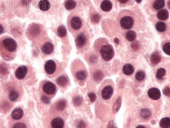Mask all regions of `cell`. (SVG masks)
Segmentation results:
<instances>
[{
	"label": "cell",
	"instance_id": "cell-27",
	"mask_svg": "<svg viewBox=\"0 0 170 128\" xmlns=\"http://www.w3.org/2000/svg\"><path fill=\"white\" fill-rule=\"evenodd\" d=\"M140 114L141 116L143 118L146 119L151 116L152 113L148 109H143L141 110Z\"/></svg>",
	"mask_w": 170,
	"mask_h": 128
},
{
	"label": "cell",
	"instance_id": "cell-21",
	"mask_svg": "<svg viewBox=\"0 0 170 128\" xmlns=\"http://www.w3.org/2000/svg\"><path fill=\"white\" fill-rule=\"evenodd\" d=\"M76 6V2L73 0H67L65 3L66 9L68 10H71L74 9Z\"/></svg>",
	"mask_w": 170,
	"mask_h": 128
},
{
	"label": "cell",
	"instance_id": "cell-4",
	"mask_svg": "<svg viewBox=\"0 0 170 128\" xmlns=\"http://www.w3.org/2000/svg\"><path fill=\"white\" fill-rule=\"evenodd\" d=\"M120 23L123 28L126 30H129L133 27L134 21L131 16H125L121 19Z\"/></svg>",
	"mask_w": 170,
	"mask_h": 128
},
{
	"label": "cell",
	"instance_id": "cell-42",
	"mask_svg": "<svg viewBox=\"0 0 170 128\" xmlns=\"http://www.w3.org/2000/svg\"><path fill=\"white\" fill-rule=\"evenodd\" d=\"M99 16L98 15H95L94 16L92 17V18H93V21H99Z\"/></svg>",
	"mask_w": 170,
	"mask_h": 128
},
{
	"label": "cell",
	"instance_id": "cell-9",
	"mask_svg": "<svg viewBox=\"0 0 170 128\" xmlns=\"http://www.w3.org/2000/svg\"><path fill=\"white\" fill-rule=\"evenodd\" d=\"M28 71V69L25 66L19 67L16 70L15 75L16 78L18 79H23L25 78Z\"/></svg>",
	"mask_w": 170,
	"mask_h": 128
},
{
	"label": "cell",
	"instance_id": "cell-38",
	"mask_svg": "<svg viewBox=\"0 0 170 128\" xmlns=\"http://www.w3.org/2000/svg\"><path fill=\"white\" fill-rule=\"evenodd\" d=\"M41 100L43 103H46V104H49L50 103V99L45 95L42 96Z\"/></svg>",
	"mask_w": 170,
	"mask_h": 128
},
{
	"label": "cell",
	"instance_id": "cell-3",
	"mask_svg": "<svg viewBox=\"0 0 170 128\" xmlns=\"http://www.w3.org/2000/svg\"><path fill=\"white\" fill-rule=\"evenodd\" d=\"M2 44L3 48L9 52H14L17 48V43L11 37L4 38L2 40Z\"/></svg>",
	"mask_w": 170,
	"mask_h": 128
},
{
	"label": "cell",
	"instance_id": "cell-25",
	"mask_svg": "<svg viewBox=\"0 0 170 128\" xmlns=\"http://www.w3.org/2000/svg\"><path fill=\"white\" fill-rule=\"evenodd\" d=\"M166 70L163 68H160L157 71L156 77L158 79L162 80L166 74Z\"/></svg>",
	"mask_w": 170,
	"mask_h": 128
},
{
	"label": "cell",
	"instance_id": "cell-29",
	"mask_svg": "<svg viewBox=\"0 0 170 128\" xmlns=\"http://www.w3.org/2000/svg\"><path fill=\"white\" fill-rule=\"evenodd\" d=\"M66 106V102L65 100L59 101L56 104V108L57 110L62 111L65 109Z\"/></svg>",
	"mask_w": 170,
	"mask_h": 128
},
{
	"label": "cell",
	"instance_id": "cell-24",
	"mask_svg": "<svg viewBox=\"0 0 170 128\" xmlns=\"http://www.w3.org/2000/svg\"><path fill=\"white\" fill-rule=\"evenodd\" d=\"M57 33L60 37H64L67 35V30L65 26L61 25L57 28Z\"/></svg>",
	"mask_w": 170,
	"mask_h": 128
},
{
	"label": "cell",
	"instance_id": "cell-10",
	"mask_svg": "<svg viewBox=\"0 0 170 128\" xmlns=\"http://www.w3.org/2000/svg\"><path fill=\"white\" fill-rule=\"evenodd\" d=\"M87 38L84 33L80 34L75 39V44L78 48L80 49L83 48L86 44Z\"/></svg>",
	"mask_w": 170,
	"mask_h": 128
},
{
	"label": "cell",
	"instance_id": "cell-31",
	"mask_svg": "<svg viewBox=\"0 0 170 128\" xmlns=\"http://www.w3.org/2000/svg\"><path fill=\"white\" fill-rule=\"evenodd\" d=\"M19 94L16 91L13 90L10 93L9 95V99L12 102H15L17 100L19 97Z\"/></svg>",
	"mask_w": 170,
	"mask_h": 128
},
{
	"label": "cell",
	"instance_id": "cell-15",
	"mask_svg": "<svg viewBox=\"0 0 170 128\" xmlns=\"http://www.w3.org/2000/svg\"><path fill=\"white\" fill-rule=\"evenodd\" d=\"M161 56L158 52H154L151 55V63L153 65H156L160 63L161 60Z\"/></svg>",
	"mask_w": 170,
	"mask_h": 128
},
{
	"label": "cell",
	"instance_id": "cell-39",
	"mask_svg": "<svg viewBox=\"0 0 170 128\" xmlns=\"http://www.w3.org/2000/svg\"><path fill=\"white\" fill-rule=\"evenodd\" d=\"M14 128H26V125L23 123H17L15 124L13 127Z\"/></svg>",
	"mask_w": 170,
	"mask_h": 128
},
{
	"label": "cell",
	"instance_id": "cell-43",
	"mask_svg": "<svg viewBox=\"0 0 170 128\" xmlns=\"http://www.w3.org/2000/svg\"><path fill=\"white\" fill-rule=\"evenodd\" d=\"M119 3H125L128 2L129 0H118Z\"/></svg>",
	"mask_w": 170,
	"mask_h": 128
},
{
	"label": "cell",
	"instance_id": "cell-23",
	"mask_svg": "<svg viewBox=\"0 0 170 128\" xmlns=\"http://www.w3.org/2000/svg\"><path fill=\"white\" fill-rule=\"evenodd\" d=\"M136 33L133 30H129L126 33V38L129 42H132L134 41L136 38Z\"/></svg>",
	"mask_w": 170,
	"mask_h": 128
},
{
	"label": "cell",
	"instance_id": "cell-17",
	"mask_svg": "<svg viewBox=\"0 0 170 128\" xmlns=\"http://www.w3.org/2000/svg\"><path fill=\"white\" fill-rule=\"evenodd\" d=\"M157 17L160 20H166L169 17L168 11L166 9H162V10L158 12V14H157Z\"/></svg>",
	"mask_w": 170,
	"mask_h": 128
},
{
	"label": "cell",
	"instance_id": "cell-2",
	"mask_svg": "<svg viewBox=\"0 0 170 128\" xmlns=\"http://www.w3.org/2000/svg\"><path fill=\"white\" fill-rule=\"evenodd\" d=\"M102 58L105 61H109L113 58L114 51L113 47L110 44L103 45L100 50Z\"/></svg>",
	"mask_w": 170,
	"mask_h": 128
},
{
	"label": "cell",
	"instance_id": "cell-40",
	"mask_svg": "<svg viewBox=\"0 0 170 128\" xmlns=\"http://www.w3.org/2000/svg\"><path fill=\"white\" fill-rule=\"evenodd\" d=\"M85 123L84 122H83V121H80V122H79L78 124V126L77 127L79 128H84L85 127Z\"/></svg>",
	"mask_w": 170,
	"mask_h": 128
},
{
	"label": "cell",
	"instance_id": "cell-35",
	"mask_svg": "<svg viewBox=\"0 0 170 128\" xmlns=\"http://www.w3.org/2000/svg\"><path fill=\"white\" fill-rule=\"evenodd\" d=\"M94 79L96 80H101L103 79V77H104V75L103 73L100 71H97L96 73H95L94 75Z\"/></svg>",
	"mask_w": 170,
	"mask_h": 128
},
{
	"label": "cell",
	"instance_id": "cell-19",
	"mask_svg": "<svg viewBox=\"0 0 170 128\" xmlns=\"http://www.w3.org/2000/svg\"><path fill=\"white\" fill-rule=\"evenodd\" d=\"M165 4L164 0H155L153 3V7L155 10H158L162 9Z\"/></svg>",
	"mask_w": 170,
	"mask_h": 128
},
{
	"label": "cell",
	"instance_id": "cell-45",
	"mask_svg": "<svg viewBox=\"0 0 170 128\" xmlns=\"http://www.w3.org/2000/svg\"><path fill=\"white\" fill-rule=\"evenodd\" d=\"M136 128H145V127H144V126H143V125H139V126H137V127Z\"/></svg>",
	"mask_w": 170,
	"mask_h": 128
},
{
	"label": "cell",
	"instance_id": "cell-20",
	"mask_svg": "<svg viewBox=\"0 0 170 128\" xmlns=\"http://www.w3.org/2000/svg\"><path fill=\"white\" fill-rule=\"evenodd\" d=\"M160 126L163 128H168L170 127V117H164L160 120L159 123Z\"/></svg>",
	"mask_w": 170,
	"mask_h": 128
},
{
	"label": "cell",
	"instance_id": "cell-33",
	"mask_svg": "<svg viewBox=\"0 0 170 128\" xmlns=\"http://www.w3.org/2000/svg\"><path fill=\"white\" fill-rule=\"evenodd\" d=\"M170 42H167L166 44H164L163 46V50L164 53L168 56L170 55Z\"/></svg>",
	"mask_w": 170,
	"mask_h": 128
},
{
	"label": "cell",
	"instance_id": "cell-7",
	"mask_svg": "<svg viewBox=\"0 0 170 128\" xmlns=\"http://www.w3.org/2000/svg\"><path fill=\"white\" fill-rule=\"evenodd\" d=\"M114 90L113 88L110 85H107L104 88L101 92V95L103 98L105 100L109 99L113 95Z\"/></svg>",
	"mask_w": 170,
	"mask_h": 128
},
{
	"label": "cell",
	"instance_id": "cell-22",
	"mask_svg": "<svg viewBox=\"0 0 170 128\" xmlns=\"http://www.w3.org/2000/svg\"><path fill=\"white\" fill-rule=\"evenodd\" d=\"M75 77L79 80L82 81L85 79L86 78L87 74L86 72L84 70H79L76 73Z\"/></svg>",
	"mask_w": 170,
	"mask_h": 128
},
{
	"label": "cell",
	"instance_id": "cell-41",
	"mask_svg": "<svg viewBox=\"0 0 170 128\" xmlns=\"http://www.w3.org/2000/svg\"><path fill=\"white\" fill-rule=\"evenodd\" d=\"M4 28L3 24L2 23H0V35L2 34L4 32Z\"/></svg>",
	"mask_w": 170,
	"mask_h": 128
},
{
	"label": "cell",
	"instance_id": "cell-1",
	"mask_svg": "<svg viewBox=\"0 0 170 128\" xmlns=\"http://www.w3.org/2000/svg\"><path fill=\"white\" fill-rule=\"evenodd\" d=\"M67 23L70 30L77 31L80 30L83 25V21L80 16L71 14L68 18Z\"/></svg>",
	"mask_w": 170,
	"mask_h": 128
},
{
	"label": "cell",
	"instance_id": "cell-13",
	"mask_svg": "<svg viewBox=\"0 0 170 128\" xmlns=\"http://www.w3.org/2000/svg\"><path fill=\"white\" fill-rule=\"evenodd\" d=\"M51 126L54 128H62L64 127V122L61 118H55L52 120L51 123Z\"/></svg>",
	"mask_w": 170,
	"mask_h": 128
},
{
	"label": "cell",
	"instance_id": "cell-16",
	"mask_svg": "<svg viewBox=\"0 0 170 128\" xmlns=\"http://www.w3.org/2000/svg\"><path fill=\"white\" fill-rule=\"evenodd\" d=\"M100 7L103 11L109 12L112 9V4L109 0H104L102 2Z\"/></svg>",
	"mask_w": 170,
	"mask_h": 128
},
{
	"label": "cell",
	"instance_id": "cell-46",
	"mask_svg": "<svg viewBox=\"0 0 170 128\" xmlns=\"http://www.w3.org/2000/svg\"><path fill=\"white\" fill-rule=\"evenodd\" d=\"M135 1L138 3H140L142 2V0H135Z\"/></svg>",
	"mask_w": 170,
	"mask_h": 128
},
{
	"label": "cell",
	"instance_id": "cell-28",
	"mask_svg": "<svg viewBox=\"0 0 170 128\" xmlns=\"http://www.w3.org/2000/svg\"><path fill=\"white\" fill-rule=\"evenodd\" d=\"M57 84L61 86H64L66 85L67 80L66 77L64 76H61L56 80Z\"/></svg>",
	"mask_w": 170,
	"mask_h": 128
},
{
	"label": "cell",
	"instance_id": "cell-8",
	"mask_svg": "<svg viewBox=\"0 0 170 128\" xmlns=\"http://www.w3.org/2000/svg\"><path fill=\"white\" fill-rule=\"evenodd\" d=\"M148 95L150 98L153 100H158L161 97V92L159 89L156 88H152L149 89Z\"/></svg>",
	"mask_w": 170,
	"mask_h": 128
},
{
	"label": "cell",
	"instance_id": "cell-32",
	"mask_svg": "<svg viewBox=\"0 0 170 128\" xmlns=\"http://www.w3.org/2000/svg\"><path fill=\"white\" fill-rule=\"evenodd\" d=\"M145 74L143 71H139L136 73L135 79L138 81H141L145 78Z\"/></svg>",
	"mask_w": 170,
	"mask_h": 128
},
{
	"label": "cell",
	"instance_id": "cell-44",
	"mask_svg": "<svg viewBox=\"0 0 170 128\" xmlns=\"http://www.w3.org/2000/svg\"><path fill=\"white\" fill-rule=\"evenodd\" d=\"M114 42H115L116 44H119V40L118 39V38H115L114 39Z\"/></svg>",
	"mask_w": 170,
	"mask_h": 128
},
{
	"label": "cell",
	"instance_id": "cell-36",
	"mask_svg": "<svg viewBox=\"0 0 170 128\" xmlns=\"http://www.w3.org/2000/svg\"><path fill=\"white\" fill-rule=\"evenodd\" d=\"M88 96L91 103H93L97 99V96L96 94L93 92L90 93L89 94Z\"/></svg>",
	"mask_w": 170,
	"mask_h": 128
},
{
	"label": "cell",
	"instance_id": "cell-6",
	"mask_svg": "<svg viewBox=\"0 0 170 128\" xmlns=\"http://www.w3.org/2000/svg\"><path fill=\"white\" fill-rule=\"evenodd\" d=\"M44 68L47 74L49 75L52 74L56 71V63L53 60H50L46 63Z\"/></svg>",
	"mask_w": 170,
	"mask_h": 128
},
{
	"label": "cell",
	"instance_id": "cell-34",
	"mask_svg": "<svg viewBox=\"0 0 170 128\" xmlns=\"http://www.w3.org/2000/svg\"><path fill=\"white\" fill-rule=\"evenodd\" d=\"M83 102V98L80 96H77L73 99V103L76 106L80 105Z\"/></svg>",
	"mask_w": 170,
	"mask_h": 128
},
{
	"label": "cell",
	"instance_id": "cell-5",
	"mask_svg": "<svg viewBox=\"0 0 170 128\" xmlns=\"http://www.w3.org/2000/svg\"><path fill=\"white\" fill-rule=\"evenodd\" d=\"M43 91L48 95H54L56 92V85L51 82H48L43 84Z\"/></svg>",
	"mask_w": 170,
	"mask_h": 128
},
{
	"label": "cell",
	"instance_id": "cell-11",
	"mask_svg": "<svg viewBox=\"0 0 170 128\" xmlns=\"http://www.w3.org/2000/svg\"><path fill=\"white\" fill-rule=\"evenodd\" d=\"M42 51L46 54L49 55L53 51V44L50 42H47L43 44L42 49Z\"/></svg>",
	"mask_w": 170,
	"mask_h": 128
},
{
	"label": "cell",
	"instance_id": "cell-14",
	"mask_svg": "<svg viewBox=\"0 0 170 128\" xmlns=\"http://www.w3.org/2000/svg\"><path fill=\"white\" fill-rule=\"evenodd\" d=\"M39 8L43 11H46L50 9V4L48 0H41L38 4Z\"/></svg>",
	"mask_w": 170,
	"mask_h": 128
},
{
	"label": "cell",
	"instance_id": "cell-30",
	"mask_svg": "<svg viewBox=\"0 0 170 128\" xmlns=\"http://www.w3.org/2000/svg\"><path fill=\"white\" fill-rule=\"evenodd\" d=\"M121 98L120 97L115 102L113 106V110L114 113L118 112L121 105Z\"/></svg>",
	"mask_w": 170,
	"mask_h": 128
},
{
	"label": "cell",
	"instance_id": "cell-37",
	"mask_svg": "<svg viewBox=\"0 0 170 128\" xmlns=\"http://www.w3.org/2000/svg\"><path fill=\"white\" fill-rule=\"evenodd\" d=\"M163 93L165 95L169 97L170 95V89L169 87H166L163 90Z\"/></svg>",
	"mask_w": 170,
	"mask_h": 128
},
{
	"label": "cell",
	"instance_id": "cell-18",
	"mask_svg": "<svg viewBox=\"0 0 170 128\" xmlns=\"http://www.w3.org/2000/svg\"><path fill=\"white\" fill-rule=\"evenodd\" d=\"M123 72L127 76L132 75L134 72V68L131 64H127L124 66L123 69Z\"/></svg>",
	"mask_w": 170,
	"mask_h": 128
},
{
	"label": "cell",
	"instance_id": "cell-26",
	"mask_svg": "<svg viewBox=\"0 0 170 128\" xmlns=\"http://www.w3.org/2000/svg\"><path fill=\"white\" fill-rule=\"evenodd\" d=\"M156 28L159 32H163L166 29V23L163 22H158L156 25Z\"/></svg>",
	"mask_w": 170,
	"mask_h": 128
},
{
	"label": "cell",
	"instance_id": "cell-12",
	"mask_svg": "<svg viewBox=\"0 0 170 128\" xmlns=\"http://www.w3.org/2000/svg\"><path fill=\"white\" fill-rule=\"evenodd\" d=\"M23 111L20 108H16L12 113L11 116L13 119L19 120L23 117Z\"/></svg>",
	"mask_w": 170,
	"mask_h": 128
}]
</instances>
